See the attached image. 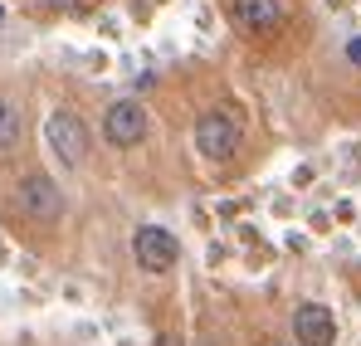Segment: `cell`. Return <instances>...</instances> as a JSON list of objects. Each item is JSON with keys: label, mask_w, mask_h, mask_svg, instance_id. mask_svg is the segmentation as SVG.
<instances>
[{"label": "cell", "mask_w": 361, "mask_h": 346, "mask_svg": "<svg viewBox=\"0 0 361 346\" xmlns=\"http://www.w3.org/2000/svg\"><path fill=\"white\" fill-rule=\"evenodd\" d=\"M240 142H244L240 117H230L225 108L200 113V122H195V152H200L205 161H230V156L240 152Z\"/></svg>", "instance_id": "6da1fadb"}, {"label": "cell", "mask_w": 361, "mask_h": 346, "mask_svg": "<svg viewBox=\"0 0 361 346\" xmlns=\"http://www.w3.org/2000/svg\"><path fill=\"white\" fill-rule=\"evenodd\" d=\"M20 210H25L35 225H59L63 220V190L44 171L25 175V180H20Z\"/></svg>", "instance_id": "5b68a950"}, {"label": "cell", "mask_w": 361, "mask_h": 346, "mask_svg": "<svg viewBox=\"0 0 361 346\" xmlns=\"http://www.w3.org/2000/svg\"><path fill=\"white\" fill-rule=\"evenodd\" d=\"M15 142H20V113H15V103L0 98V152H10Z\"/></svg>", "instance_id": "ba28073f"}, {"label": "cell", "mask_w": 361, "mask_h": 346, "mask_svg": "<svg viewBox=\"0 0 361 346\" xmlns=\"http://www.w3.org/2000/svg\"><path fill=\"white\" fill-rule=\"evenodd\" d=\"M103 142L108 147H142L147 142V108L137 103V98H118V103H108L103 108Z\"/></svg>", "instance_id": "3957f363"}, {"label": "cell", "mask_w": 361, "mask_h": 346, "mask_svg": "<svg viewBox=\"0 0 361 346\" xmlns=\"http://www.w3.org/2000/svg\"><path fill=\"white\" fill-rule=\"evenodd\" d=\"M293 337H298V346H332L337 342V317H332V307L302 302L298 312H293Z\"/></svg>", "instance_id": "8992f818"}, {"label": "cell", "mask_w": 361, "mask_h": 346, "mask_svg": "<svg viewBox=\"0 0 361 346\" xmlns=\"http://www.w3.org/2000/svg\"><path fill=\"white\" fill-rule=\"evenodd\" d=\"M44 142H49V152L59 156L63 166H83V161H88V122L73 113V108H54V113H49Z\"/></svg>", "instance_id": "7a4b0ae2"}, {"label": "cell", "mask_w": 361, "mask_h": 346, "mask_svg": "<svg viewBox=\"0 0 361 346\" xmlns=\"http://www.w3.org/2000/svg\"><path fill=\"white\" fill-rule=\"evenodd\" d=\"M347 58L361 68V35H352V39H347Z\"/></svg>", "instance_id": "9c48e42d"}, {"label": "cell", "mask_w": 361, "mask_h": 346, "mask_svg": "<svg viewBox=\"0 0 361 346\" xmlns=\"http://www.w3.org/2000/svg\"><path fill=\"white\" fill-rule=\"evenodd\" d=\"M44 5H49V10H73L78 0H44Z\"/></svg>", "instance_id": "30bf717a"}, {"label": "cell", "mask_w": 361, "mask_h": 346, "mask_svg": "<svg viewBox=\"0 0 361 346\" xmlns=\"http://www.w3.org/2000/svg\"><path fill=\"white\" fill-rule=\"evenodd\" d=\"M230 15L249 35H274L283 25V5L279 0H230Z\"/></svg>", "instance_id": "52a82bcc"}, {"label": "cell", "mask_w": 361, "mask_h": 346, "mask_svg": "<svg viewBox=\"0 0 361 346\" xmlns=\"http://www.w3.org/2000/svg\"><path fill=\"white\" fill-rule=\"evenodd\" d=\"M132 259L147 273H166V268H176L180 244H176V234L161 230V225H142V230L132 234Z\"/></svg>", "instance_id": "277c9868"}]
</instances>
